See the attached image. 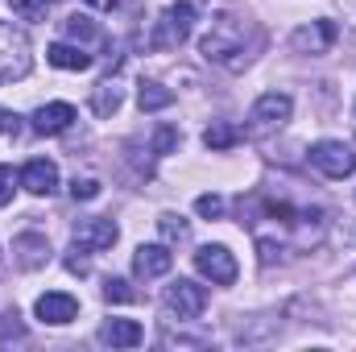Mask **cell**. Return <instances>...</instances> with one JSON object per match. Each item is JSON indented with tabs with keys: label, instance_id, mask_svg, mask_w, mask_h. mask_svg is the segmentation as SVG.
Returning <instances> with one entry per match:
<instances>
[{
	"label": "cell",
	"instance_id": "obj_6",
	"mask_svg": "<svg viewBox=\"0 0 356 352\" xmlns=\"http://www.w3.org/2000/svg\"><path fill=\"white\" fill-rule=\"evenodd\" d=\"M162 303H166V311H170L175 319H199V315H203V307H207V290H203L199 282L178 278V282L166 286Z\"/></svg>",
	"mask_w": 356,
	"mask_h": 352
},
{
	"label": "cell",
	"instance_id": "obj_20",
	"mask_svg": "<svg viewBox=\"0 0 356 352\" xmlns=\"http://www.w3.org/2000/svg\"><path fill=\"white\" fill-rule=\"evenodd\" d=\"M67 38H75V42H99V25L83 17V13H75V17H67Z\"/></svg>",
	"mask_w": 356,
	"mask_h": 352
},
{
	"label": "cell",
	"instance_id": "obj_19",
	"mask_svg": "<svg viewBox=\"0 0 356 352\" xmlns=\"http://www.w3.org/2000/svg\"><path fill=\"white\" fill-rule=\"evenodd\" d=\"M91 108H95V116H112V112L120 108V88H116L112 79H104L99 88L91 91Z\"/></svg>",
	"mask_w": 356,
	"mask_h": 352
},
{
	"label": "cell",
	"instance_id": "obj_18",
	"mask_svg": "<svg viewBox=\"0 0 356 352\" xmlns=\"http://www.w3.org/2000/svg\"><path fill=\"white\" fill-rule=\"evenodd\" d=\"M137 104H141V112H162V108H170V104H175V91L162 88V83H141Z\"/></svg>",
	"mask_w": 356,
	"mask_h": 352
},
{
	"label": "cell",
	"instance_id": "obj_4",
	"mask_svg": "<svg viewBox=\"0 0 356 352\" xmlns=\"http://www.w3.org/2000/svg\"><path fill=\"white\" fill-rule=\"evenodd\" d=\"M290 112H294V99L286 95V91H266L257 104H253V112H249V125H245V133L249 137H269V133H277L286 120H290Z\"/></svg>",
	"mask_w": 356,
	"mask_h": 352
},
{
	"label": "cell",
	"instance_id": "obj_5",
	"mask_svg": "<svg viewBox=\"0 0 356 352\" xmlns=\"http://www.w3.org/2000/svg\"><path fill=\"white\" fill-rule=\"evenodd\" d=\"M311 166L327 178H348L356 170V154L344 141H315L311 145Z\"/></svg>",
	"mask_w": 356,
	"mask_h": 352
},
{
	"label": "cell",
	"instance_id": "obj_24",
	"mask_svg": "<svg viewBox=\"0 0 356 352\" xmlns=\"http://www.w3.org/2000/svg\"><path fill=\"white\" fill-rule=\"evenodd\" d=\"M158 228H162V237H166V241H186V237H191V228H186L178 216H162V220H158Z\"/></svg>",
	"mask_w": 356,
	"mask_h": 352
},
{
	"label": "cell",
	"instance_id": "obj_22",
	"mask_svg": "<svg viewBox=\"0 0 356 352\" xmlns=\"http://www.w3.org/2000/svg\"><path fill=\"white\" fill-rule=\"evenodd\" d=\"M8 4H13V13H21L25 21H42L46 8H50V0H8Z\"/></svg>",
	"mask_w": 356,
	"mask_h": 352
},
{
	"label": "cell",
	"instance_id": "obj_8",
	"mask_svg": "<svg viewBox=\"0 0 356 352\" xmlns=\"http://www.w3.org/2000/svg\"><path fill=\"white\" fill-rule=\"evenodd\" d=\"M75 245H83V249H91V253H99V249H112L116 245V224L112 220H104V216H91V220H79L75 224Z\"/></svg>",
	"mask_w": 356,
	"mask_h": 352
},
{
	"label": "cell",
	"instance_id": "obj_1",
	"mask_svg": "<svg viewBox=\"0 0 356 352\" xmlns=\"http://www.w3.org/2000/svg\"><path fill=\"white\" fill-rule=\"evenodd\" d=\"M199 50H203L207 63H216V67H224V71H245L249 58H253V54H249V29H245V21L232 17V13H220V17L211 21V29L203 33Z\"/></svg>",
	"mask_w": 356,
	"mask_h": 352
},
{
	"label": "cell",
	"instance_id": "obj_31",
	"mask_svg": "<svg viewBox=\"0 0 356 352\" xmlns=\"http://www.w3.org/2000/svg\"><path fill=\"white\" fill-rule=\"evenodd\" d=\"M91 8H116V0H88Z\"/></svg>",
	"mask_w": 356,
	"mask_h": 352
},
{
	"label": "cell",
	"instance_id": "obj_17",
	"mask_svg": "<svg viewBox=\"0 0 356 352\" xmlns=\"http://www.w3.org/2000/svg\"><path fill=\"white\" fill-rule=\"evenodd\" d=\"M236 141H241V129H236V125H228V120H216V125L203 133V145H207V150H216V154H220V150H232Z\"/></svg>",
	"mask_w": 356,
	"mask_h": 352
},
{
	"label": "cell",
	"instance_id": "obj_25",
	"mask_svg": "<svg viewBox=\"0 0 356 352\" xmlns=\"http://www.w3.org/2000/svg\"><path fill=\"white\" fill-rule=\"evenodd\" d=\"M195 211L207 216V220H216V216H224V199H220V195H199V199H195Z\"/></svg>",
	"mask_w": 356,
	"mask_h": 352
},
{
	"label": "cell",
	"instance_id": "obj_23",
	"mask_svg": "<svg viewBox=\"0 0 356 352\" xmlns=\"http://www.w3.org/2000/svg\"><path fill=\"white\" fill-rule=\"evenodd\" d=\"M175 145H178V129H175V125H162V129L154 133V154L162 158V154H170Z\"/></svg>",
	"mask_w": 356,
	"mask_h": 352
},
{
	"label": "cell",
	"instance_id": "obj_7",
	"mask_svg": "<svg viewBox=\"0 0 356 352\" xmlns=\"http://www.w3.org/2000/svg\"><path fill=\"white\" fill-rule=\"evenodd\" d=\"M195 269L211 282V286H232L236 282V257L224 245H203L195 253Z\"/></svg>",
	"mask_w": 356,
	"mask_h": 352
},
{
	"label": "cell",
	"instance_id": "obj_32",
	"mask_svg": "<svg viewBox=\"0 0 356 352\" xmlns=\"http://www.w3.org/2000/svg\"><path fill=\"white\" fill-rule=\"evenodd\" d=\"M50 4H54V0H50Z\"/></svg>",
	"mask_w": 356,
	"mask_h": 352
},
{
	"label": "cell",
	"instance_id": "obj_11",
	"mask_svg": "<svg viewBox=\"0 0 356 352\" xmlns=\"http://www.w3.org/2000/svg\"><path fill=\"white\" fill-rule=\"evenodd\" d=\"M13 262L21 265V269H42V265L50 262V241L42 232H21L13 241Z\"/></svg>",
	"mask_w": 356,
	"mask_h": 352
},
{
	"label": "cell",
	"instance_id": "obj_15",
	"mask_svg": "<svg viewBox=\"0 0 356 352\" xmlns=\"http://www.w3.org/2000/svg\"><path fill=\"white\" fill-rule=\"evenodd\" d=\"M99 340L112 344V349H137V344L145 340V332H141L137 319H108L104 332H99Z\"/></svg>",
	"mask_w": 356,
	"mask_h": 352
},
{
	"label": "cell",
	"instance_id": "obj_16",
	"mask_svg": "<svg viewBox=\"0 0 356 352\" xmlns=\"http://www.w3.org/2000/svg\"><path fill=\"white\" fill-rule=\"evenodd\" d=\"M46 58H50L58 71H88L91 67V54L79 50V46H71V42H54V46L46 50Z\"/></svg>",
	"mask_w": 356,
	"mask_h": 352
},
{
	"label": "cell",
	"instance_id": "obj_28",
	"mask_svg": "<svg viewBox=\"0 0 356 352\" xmlns=\"http://www.w3.org/2000/svg\"><path fill=\"white\" fill-rule=\"evenodd\" d=\"M83 253H88V249H83V245H75V249H71V257H67V269H71V273H79V278H83V273L91 269Z\"/></svg>",
	"mask_w": 356,
	"mask_h": 352
},
{
	"label": "cell",
	"instance_id": "obj_13",
	"mask_svg": "<svg viewBox=\"0 0 356 352\" xmlns=\"http://www.w3.org/2000/svg\"><path fill=\"white\" fill-rule=\"evenodd\" d=\"M21 186H25L29 195H50V191L58 186V166H54L50 158H33V162H25V170H21Z\"/></svg>",
	"mask_w": 356,
	"mask_h": 352
},
{
	"label": "cell",
	"instance_id": "obj_12",
	"mask_svg": "<svg viewBox=\"0 0 356 352\" xmlns=\"http://www.w3.org/2000/svg\"><path fill=\"white\" fill-rule=\"evenodd\" d=\"M75 125V108L71 104H42L38 112H33V129L42 133V137H58V133H67Z\"/></svg>",
	"mask_w": 356,
	"mask_h": 352
},
{
	"label": "cell",
	"instance_id": "obj_21",
	"mask_svg": "<svg viewBox=\"0 0 356 352\" xmlns=\"http://www.w3.org/2000/svg\"><path fill=\"white\" fill-rule=\"evenodd\" d=\"M104 298H108V303H133L137 290H133L124 278H108V282H104Z\"/></svg>",
	"mask_w": 356,
	"mask_h": 352
},
{
	"label": "cell",
	"instance_id": "obj_27",
	"mask_svg": "<svg viewBox=\"0 0 356 352\" xmlns=\"http://www.w3.org/2000/svg\"><path fill=\"white\" fill-rule=\"evenodd\" d=\"M13 182H21V178L13 175V166H0V207H4L8 199H13V191H17Z\"/></svg>",
	"mask_w": 356,
	"mask_h": 352
},
{
	"label": "cell",
	"instance_id": "obj_30",
	"mask_svg": "<svg viewBox=\"0 0 356 352\" xmlns=\"http://www.w3.org/2000/svg\"><path fill=\"white\" fill-rule=\"evenodd\" d=\"M0 133H17V112L0 108Z\"/></svg>",
	"mask_w": 356,
	"mask_h": 352
},
{
	"label": "cell",
	"instance_id": "obj_26",
	"mask_svg": "<svg viewBox=\"0 0 356 352\" xmlns=\"http://www.w3.org/2000/svg\"><path fill=\"white\" fill-rule=\"evenodd\" d=\"M71 195L88 203V199H95V195H99V182H95V178H75V182H71Z\"/></svg>",
	"mask_w": 356,
	"mask_h": 352
},
{
	"label": "cell",
	"instance_id": "obj_3",
	"mask_svg": "<svg viewBox=\"0 0 356 352\" xmlns=\"http://www.w3.org/2000/svg\"><path fill=\"white\" fill-rule=\"evenodd\" d=\"M33 67V50H29V38L25 29L0 21V83H13V79H25Z\"/></svg>",
	"mask_w": 356,
	"mask_h": 352
},
{
	"label": "cell",
	"instance_id": "obj_29",
	"mask_svg": "<svg viewBox=\"0 0 356 352\" xmlns=\"http://www.w3.org/2000/svg\"><path fill=\"white\" fill-rule=\"evenodd\" d=\"M257 249H261V265H273V262H282V245L277 241H257Z\"/></svg>",
	"mask_w": 356,
	"mask_h": 352
},
{
	"label": "cell",
	"instance_id": "obj_14",
	"mask_svg": "<svg viewBox=\"0 0 356 352\" xmlns=\"http://www.w3.org/2000/svg\"><path fill=\"white\" fill-rule=\"evenodd\" d=\"M332 42H336V25H332V21H315V25H302V29L294 33V46H298L302 54H323Z\"/></svg>",
	"mask_w": 356,
	"mask_h": 352
},
{
	"label": "cell",
	"instance_id": "obj_9",
	"mask_svg": "<svg viewBox=\"0 0 356 352\" xmlns=\"http://www.w3.org/2000/svg\"><path fill=\"white\" fill-rule=\"evenodd\" d=\"M33 311H38V319H42V323L63 328V323H71V319L79 315V303H75L71 294H63V290H46V294L33 303Z\"/></svg>",
	"mask_w": 356,
	"mask_h": 352
},
{
	"label": "cell",
	"instance_id": "obj_10",
	"mask_svg": "<svg viewBox=\"0 0 356 352\" xmlns=\"http://www.w3.org/2000/svg\"><path fill=\"white\" fill-rule=\"evenodd\" d=\"M170 265H175V253H170L166 245H141V249L133 253V273H137L141 282L170 273Z\"/></svg>",
	"mask_w": 356,
	"mask_h": 352
},
{
	"label": "cell",
	"instance_id": "obj_2",
	"mask_svg": "<svg viewBox=\"0 0 356 352\" xmlns=\"http://www.w3.org/2000/svg\"><path fill=\"white\" fill-rule=\"evenodd\" d=\"M195 4L191 0H178L170 8H162V17L154 21V33H149V50H178L186 38H191V29H195Z\"/></svg>",
	"mask_w": 356,
	"mask_h": 352
}]
</instances>
